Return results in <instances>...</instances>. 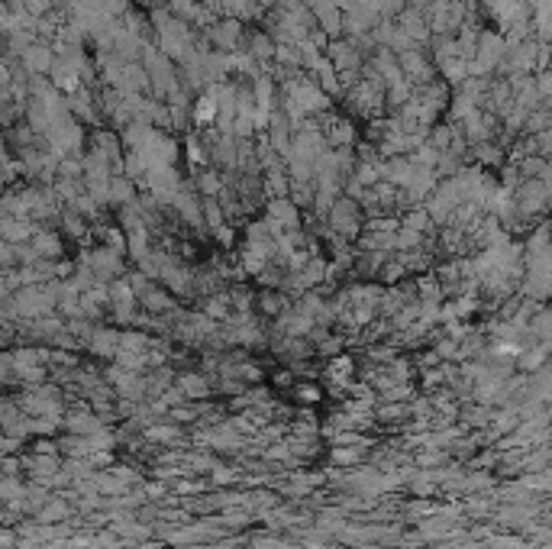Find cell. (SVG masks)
I'll use <instances>...</instances> for the list:
<instances>
[{
	"label": "cell",
	"instance_id": "obj_2",
	"mask_svg": "<svg viewBox=\"0 0 552 549\" xmlns=\"http://www.w3.org/2000/svg\"><path fill=\"white\" fill-rule=\"evenodd\" d=\"M323 26H327L329 33H336V29H339V20H336L333 10H329V14H323Z\"/></svg>",
	"mask_w": 552,
	"mask_h": 549
},
{
	"label": "cell",
	"instance_id": "obj_1",
	"mask_svg": "<svg viewBox=\"0 0 552 549\" xmlns=\"http://www.w3.org/2000/svg\"><path fill=\"white\" fill-rule=\"evenodd\" d=\"M194 120H197V123L217 120V104H213L210 97H201V100H197V107H194Z\"/></svg>",
	"mask_w": 552,
	"mask_h": 549
}]
</instances>
